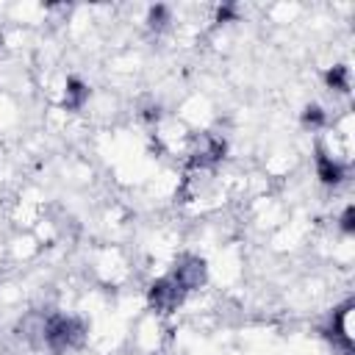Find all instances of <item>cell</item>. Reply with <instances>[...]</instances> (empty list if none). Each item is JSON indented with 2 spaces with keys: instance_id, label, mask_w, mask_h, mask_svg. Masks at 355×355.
I'll return each mask as SVG.
<instances>
[{
  "instance_id": "6da1fadb",
  "label": "cell",
  "mask_w": 355,
  "mask_h": 355,
  "mask_svg": "<svg viewBox=\"0 0 355 355\" xmlns=\"http://www.w3.org/2000/svg\"><path fill=\"white\" fill-rule=\"evenodd\" d=\"M86 338V324L78 316H67V313H50L44 316V336L42 344H47L53 352H64V349H75L80 347Z\"/></svg>"
},
{
  "instance_id": "7a4b0ae2",
  "label": "cell",
  "mask_w": 355,
  "mask_h": 355,
  "mask_svg": "<svg viewBox=\"0 0 355 355\" xmlns=\"http://www.w3.org/2000/svg\"><path fill=\"white\" fill-rule=\"evenodd\" d=\"M191 166L197 169H211L225 158V139L216 133H200L191 144Z\"/></svg>"
},
{
  "instance_id": "3957f363",
  "label": "cell",
  "mask_w": 355,
  "mask_h": 355,
  "mask_svg": "<svg viewBox=\"0 0 355 355\" xmlns=\"http://www.w3.org/2000/svg\"><path fill=\"white\" fill-rule=\"evenodd\" d=\"M183 297H186V291L175 283V277H172V275L158 277V280L150 286V291H147L150 308H153V311H158V313H169V311H175V308L183 302Z\"/></svg>"
},
{
  "instance_id": "277c9868",
  "label": "cell",
  "mask_w": 355,
  "mask_h": 355,
  "mask_svg": "<svg viewBox=\"0 0 355 355\" xmlns=\"http://www.w3.org/2000/svg\"><path fill=\"white\" fill-rule=\"evenodd\" d=\"M172 277L175 283L189 294V291H197L202 283H205V261L197 258V255H183L175 269H172Z\"/></svg>"
},
{
  "instance_id": "5b68a950",
  "label": "cell",
  "mask_w": 355,
  "mask_h": 355,
  "mask_svg": "<svg viewBox=\"0 0 355 355\" xmlns=\"http://www.w3.org/2000/svg\"><path fill=\"white\" fill-rule=\"evenodd\" d=\"M316 175H319L322 183H327V186H338V183L347 178V166H344L338 158H333L330 153L319 150V153H316Z\"/></svg>"
},
{
  "instance_id": "8992f818",
  "label": "cell",
  "mask_w": 355,
  "mask_h": 355,
  "mask_svg": "<svg viewBox=\"0 0 355 355\" xmlns=\"http://www.w3.org/2000/svg\"><path fill=\"white\" fill-rule=\"evenodd\" d=\"M86 100H89L86 83L78 80V78H69V80H67V92H64V105H67L69 111H78V108H83Z\"/></svg>"
},
{
  "instance_id": "52a82bcc",
  "label": "cell",
  "mask_w": 355,
  "mask_h": 355,
  "mask_svg": "<svg viewBox=\"0 0 355 355\" xmlns=\"http://www.w3.org/2000/svg\"><path fill=\"white\" fill-rule=\"evenodd\" d=\"M324 80H327V86H330V89H336V92H347V89H349V69L338 64V67L327 69Z\"/></svg>"
},
{
  "instance_id": "ba28073f",
  "label": "cell",
  "mask_w": 355,
  "mask_h": 355,
  "mask_svg": "<svg viewBox=\"0 0 355 355\" xmlns=\"http://www.w3.org/2000/svg\"><path fill=\"white\" fill-rule=\"evenodd\" d=\"M147 22H150V28H153V31H164V28L172 22V14H169V8H166V6H155V8H150Z\"/></svg>"
},
{
  "instance_id": "9c48e42d",
  "label": "cell",
  "mask_w": 355,
  "mask_h": 355,
  "mask_svg": "<svg viewBox=\"0 0 355 355\" xmlns=\"http://www.w3.org/2000/svg\"><path fill=\"white\" fill-rule=\"evenodd\" d=\"M302 122L311 125V128H322V125L327 122V116H324V111H322L319 105H308L305 114H302Z\"/></svg>"
},
{
  "instance_id": "30bf717a",
  "label": "cell",
  "mask_w": 355,
  "mask_h": 355,
  "mask_svg": "<svg viewBox=\"0 0 355 355\" xmlns=\"http://www.w3.org/2000/svg\"><path fill=\"white\" fill-rule=\"evenodd\" d=\"M352 216H355V211H352V205H347V208H344V216H341V227H344L347 233L352 230Z\"/></svg>"
}]
</instances>
